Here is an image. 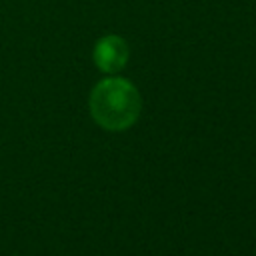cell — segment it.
Returning <instances> with one entry per match:
<instances>
[{"instance_id":"obj_2","label":"cell","mask_w":256,"mask_h":256,"mask_svg":"<svg viewBox=\"0 0 256 256\" xmlns=\"http://www.w3.org/2000/svg\"><path fill=\"white\" fill-rule=\"evenodd\" d=\"M126 60H128V46L118 36H106L94 48V62L104 72L120 70L126 64Z\"/></svg>"},{"instance_id":"obj_1","label":"cell","mask_w":256,"mask_h":256,"mask_svg":"<svg viewBox=\"0 0 256 256\" xmlns=\"http://www.w3.org/2000/svg\"><path fill=\"white\" fill-rule=\"evenodd\" d=\"M92 118L106 130H126L140 112L138 90L124 78H106L90 94Z\"/></svg>"}]
</instances>
